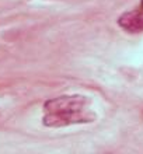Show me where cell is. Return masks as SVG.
Instances as JSON below:
<instances>
[{
	"instance_id": "7a4b0ae2",
	"label": "cell",
	"mask_w": 143,
	"mask_h": 154,
	"mask_svg": "<svg viewBox=\"0 0 143 154\" xmlns=\"http://www.w3.org/2000/svg\"><path fill=\"white\" fill-rule=\"evenodd\" d=\"M90 106V100L82 94H65L49 98L44 102V112H62V111L84 109Z\"/></svg>"
},
{
	"instance_id": "277c9868",
	"label": "cell",
	"mask_w": 143,
	"mask_h": 154,
	"mask_svg": "<svg viewBox=\"0 0 143 154\" xmlns=\"http://www.w3.org/2000/svg\"><path fill=\"white\" fill-rule=\"evenodd\" d=\"M139 7L143 8V0H140V3H139Z\"/></svg>"
},
{
	"instance_id": "3957f363",
	"label": "cell",
	"mask_w": 143,
	"mask_h": 154,
	"mask_svg": "<svg viewBox=\"0 0 143 154\" xmlns=\"http://www.w3.org/2000/svg\"><path fill=\"white\" fill-rule=\"evenodd\" d=\"M119 28L126 31L129 34H139L143 32V8L138 7L136 10H129V11L122 13L118 17Z\"/></svg>"
},
{
	"instance_id": "6da1fadb",
	"label": "cell",
	"mask_w": 143,
	"mask_h": 154,
	"mask_svg": "<svg viewBox=\"0 0 143 154\" xmlns=\"http://www.w3.org/2000/svg\"><path fill=\"white\" fill-rule=\"evenodd\" d=\"M97 119V115L93 109L84 108V109L76 111H62V112H44L42 123L46 128H67L72 125H86L93 123Z\"/></svg>"
}]
</instances>
